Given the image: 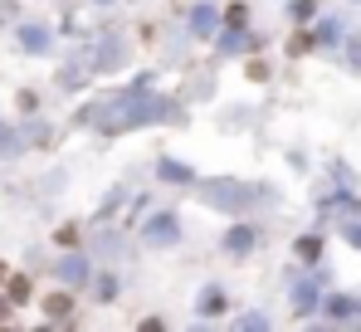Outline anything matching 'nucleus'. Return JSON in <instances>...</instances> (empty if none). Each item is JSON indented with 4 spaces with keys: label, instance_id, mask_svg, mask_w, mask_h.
I'll list each match as a JSON object with an SVG mask.
<instances>
[{
    "label": "nucleus",
    "instance_id": "nucleus-16",
    "mask_svg": "<svg viewBox=\"0 0 361 332\" xmlns=\"http://www.w3.org/2000/svg\"><path fill=\"white\" fill-rule=\"evenodd\" d=\"M0 278H5V269H0Z\"/></svg>",
    "mask_w": 361,
    "mask_h": 332
},
{
    "label": "nucleus",
    "instance_id": "nucleus-3",
    "mask_svg": "<svg viewBox=\"0 0 361 332\" xmlns=\"http://www.w3.org/2000/svg\"><path fill=\"white\" fill-rule=\"evenodd\" d=\"M147 239L152 244H171L176 239V215H152L147 220Z\"/></svg>",
    "mask_w": 361,
    "mask_h": 332
},
{
    "label": "nucleus",
    "instance_id": "nucleus-2",
    "mask_svg": "<svg viewBox=\"0 0 361 332\" xmlns=\"http://www.w3.org/2000/svg\"><path fill=\"white\" fill-rule=\"evenodd\" d=\"M200 201H205V206H215V211H244V206H254V201H259V191L235 186V181H210V186H200Z\"/></svg>",
    "mask_w": 361,
    "mask_h": 332
},
{
    "label": "nucleus",
    "instance_id": "nucleus-6",
    "mask_svg": "<svg viewBox=\"0 0 361 332\" xmlns=\"http://www.w3.org/2000/svg\"><path fill=\"white\" fill-rule=\"evenodd\" d=\"M20 45H25L30 54H44V49H49V30H39V25H25V30H20Z\"/></svg>",
    "mask_w": 361,
    "mask_h": 332
},
{
    "label": "nucleus",
    "instance_id": "nucleus-14",
    "mask_svg": "<svg viewBox=\"0 0 361 332\" xmlns=\"http://www.w3.org/2000/svg\"><path fill=\"white\" fill-rule=\"evenodd\" d=\"M337 30H342L337 20H322V30H317V40H322V45H332V40H337Z\"/></svg>",
    "mask_w": 361,
    "mask_h": 332
},
{
    "label": "nucleus",
    "instance_id": "nucleus-8",
    "mask_svg": "<svg viewBox=\"0 0 361 332\" xmlns=\"http://www.w3.org/2000/svg\"><path fill=\"white\" fill-rule=\"evenodd\" d=\"M249 45H254L249 35H225V40H220V49H225V54H240V49H249Z\"/></svg>",
    "mask_w": 361,
    "mask_h": 332
},
{
    "label": "nucleus",
    "instance_id": "nucleus-10",
    "mask_svg": "<svg viewBox=\"0 0 361 332\" xmlns=\"http://www.w3.org/2000/svg\"><path fill=\"white\" fill-rule=\"evenodd\" d=\"M342 235H347L352 244H361V211H357V215H347V225H342Z\"/></svg>",
    "mask_w": 361,
    "mask_h": 332
},
{
    "label": "nucleus",
    "instance_id": "nucleus-7",
    "mask_svg": "<svg viewBox=\"0 0 361 332\" xmlns=\"http://www.w3.org/2000/svg\"><path fill=\"white\" fill-rule=\"evenodd\" d=\"M59 278H63V283H83V278H88V264L73 254V259H63V264H59Z\"/></svg>",
    "mask_w": 361,
    "mask_h": 332
},
{
    "label": "nucleus",
    "instance_id": "nucleus-13",
    "mask_svg": "<svg viewBox=\"0 0 361 332\" xmlns=\"http://www.w3.org/2000/svg\"><path fill=\"white\" fill-rule=\"evenodd\" d=\"M249 244H254L249 230H230V249H249Z\"/></svg>",
    "mask_w": 361,
    "mask_h": 332
},
{
    "label": "nucleus",
    "instance_id": "nucleus-4",
    "mask_svg": "<svg viewBox=\"0 0 361 332\" xmlns=\"http://www.w3.org/2000/svg\"><path fill=\"white\" fill-rule=\"evenodd\" d=\"M317 293H322V274L302 278V283H298V293H293V303H298V313H312V308H317Z\"/></svg>",
    "mask_w": 361,
    "mask_h": 332
},
{
    "label": "nucleus",
    "instance_id": "nucleus-15",
    "mask_svg": "<svg viewBox=\"0 0 361 332\" xmlns=\"http://www.w3.org/2000/svg\"><path fill=\"white\" fill-rule=\"evenodd\" d=\"M49 313H54V318H68V298H63V293H59V298H49Z\"/></svg>",
    "mask_w": 361,
    "mask_h": 332
},
{
    "label": "nucleus",
    "instance_id": "nucleus-9",
    "mask_svg": "<svg viewBox=\"0 0 361 332\" xmlns=\"http://www.w3.org/2000/svg\"><path fill=\"white\" fill-rule=\"evenodd\" d=\"M161 176H166V181H190V171L180 162H161Z\"/></svg>",
    "mask_w": 361,
    "mask_h": 332
},
{
    "label": "nucleus",
    "instance_id": "nucleus-11",
    "mask_svg": "<svg viewBox=\"0 0 361 332\" xmlns=\"http://www.w3.org/2000/svg\"><path fill=\"white\" fill-rule=\"evenodd\" d=\"M298 254H302V259H317V254H322V239H312V235L298 239Z\"/></svg>",
    "mask_w": 361,
    "mask_h": 332
},
{
    "label": "nucleus",
    "instance_id": "nucleus-5",
    "mask_svg": "<svg viewBox=\"0 0 361 332\" xmlns=\"http://www.w3.org/2000/svg\"><path fill=\"white\" fill-rule=\"evenodd\" d=\"M215 25H220L215 5H195V10H190V30H195V35H210Z\"/></svg>",
    "mask_w": 361,
    "mask_h": 332
},
{
    "label": "nucleus",
    "instance_id": "nucleus-1",
    "mask_svg": "<svg viewBox=\"0 0 361 332\" xmlns=\"http://www.w3.org/2000/svg\"><path fill=\"white\" fill-rule=\"evenodd\" d=\"M161 117H176V108H171L166 98L147 93L142 83H137V88H122V93H108V98H98V103L83 108V122L98 127V132H132V127L161 122Z\"/></svg>",
    "mask_w": 361,
    "mask_h": 332
},
{
    "label": "nucleus",
    "instance_id": "nucleus-12",
    "mask_svg": "<svg viewBox=\"0 0 361 332\" xmlns=\"http://www.w3.org/2000/svg\"><path fill=\"white\" fill-rule=\"evenodd\" d=\"M352 308H357V303H352V298H332V303H327V313H332V318H347V313H352Z\"/></svg>",
    "mask_w": 361,
    "mask_h": 332
}]
</instances>
